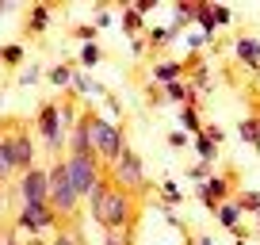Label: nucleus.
<instances>
[{"mask_svg":"<svg viewBox=\"0 0 260 245\" xmlns=\"http://www.w3.org/2000/svg\"><path fill=\"white\" fill-rule=\"evenodd\" d=\"M130 211H134V196H130V192H122V188H115L107 176L100 180L96 192L88 196V215H92V222H96L100 230H107V234L126 230Z\"/></svg>","mask_w":260,"mask_h":245,"instance_id":"f257e3e1","label":"nucleus"},{"mask_svg":"<svg viewBox=\"0 0 260 245\" xmlns=\"http://www.w3.org/2000/svg\"><path fill=\"white\" fill-rule=\"evenodd\" d=\"M50 176V211L61 219V215H73L77 203H81V196H77L73 180H69V165H65V157H57L54 165L46 169Z\"/></svg>","mask_w":260,"mask_h":245,"instance_id":"f03ea898","label":"nucleus"},{"mask_svg":"<svg viewBox=\"0 0 260 245\" xmlns=\"http://www.w3.org/2000/svg\"><path fill=\"white\" fill-rule=\"evenodd\" d=\"M122 149H126V134H122V127L92 111V154H96L100 161L115 165Z\"/></svg>","mask_w":260,"mask_h":245,"instance_id":"7ed1b4c3","label":"nucleus"},{"mask_svg":"<svg viewBox=\"0 0 260 245\" xmlns=\"http://www.w3.org/2000/svg\"><path fill=\"white\" fill-rule=\"evenodd\" d=\"M111 176H115V188H122V192H130V196H138V192H146V165H142V157L134 154V149H122L119 154V161L111 165Z\"/></svg>","mask_w":260,"mask_h":245,"instance_id":"20e7f679","label":"nucleus"},{"mask_svg":"<svg viewBox=\"0 0 260 245\" xmlns=\"http://www.w3.org/2000/svg\"><path fill=\"white\" fill-rule=\"evenodd\" d=\"M39 138L46 142L50 154H61L65 142H69V131H65L61 122V111H57V104H42L39 107Z\"/></svg>","mask_w":260,"mask_h":245,"instance_id":"39448f33","label":"nucleus"},{"mask_svg":"<svg viewBox=\"0 0 260 245\" xmlns=\"http://www.w3.org/2000/svg\"><path fill=\"white\" fill-rule=\"evenodd\" d=\"M65 165H69V180H73L77 196L88 199L92 192H96V184L104 180V172H100V157H65Z\"/></svg>","mask_w":260,"mask_h":245,"instance_id":"423d86ee","label":"nucleus"},{"mask_svg":"<svg viewBox=\"0 0 260 245\" xmlns=\"http://www.w3.org/2000/svg\"><path fill=\"white\" fill-rule=\"evenodd\" d=\"M19 199H23V207H46L50 203V176H46V169L35 165L31 172L19 176Z\"/></svg>","mask_w":260,"mask_h":245,"instance_id":"0eeeda50","label":"nucleus"},{"mask_svg":"<svg viewBox=\"0 0 260 245\" xmlns=\"http://www.w3.org/2000/svg\"><path fill=\"white\" fill-rule=\"evenodd\" d=\"M16 226L23 230V234H31V237H46L50 230L57 226V215L50 211V203L46 207H23L19 219H16Z\"/></svg>","mask_w":260,"mask_h":245,"instance_id":"6e6552de","label":"nucleus"},{"mask_svg":"<svg viewBox=\"0 0 260 245\" xmlns=\"http://www.w3.org/2000/svg\"><path fill=\"white\" fill-rule=\"evenodd\" d=\"M69 157H96L92 154V111H84L69 131Z\"/></svg>","mask_w":260,"mask_h":245,"instance_id":"1a4fd4ad","label":"nucleus"},{"mask_svg":"<svg viewBox=\"0 0 260 245\" xmlns=\"http://www.w3.org/2000/svg\"><path fill=\"white\" fill-rule=\"evenodd\" d=\"M12 142H16V172H31L35 169V138H31V131H12Z\"/></svg>","mask_w":260,"mask_h":245,"instance_id":"9d476101","label":"nucleus"},{"mask_svg":"<svg viewBox=\"0 0 260 245\" xmlns=\"http://www.w3.org/2000/svg\"><path fill=\"white\" fill-rule=\"evenodd\" d=\"M241 207H237V199H222L218 207H214V219L222 222V230H230V234H237V237H245V230H241Z\"/></svg>","mask_w":260,"mask_h":245,"instance_id":"9b49d317","label":"nucleus"},{"mask_svg":"<svg viewBox=\"0 0 260 245\" xmlns=\"http://www.w3.org/2000/svg\"><path fill=\"white\" fill-rule=\"evenodd\" d=\"M234 54H237V62H241L245 69H260V39L256 35H241V39L234 42Z\"/></svg>","mask_w":260,"mask_h":245,"instance_id":"f8f14e48","label":"nucleus"},{"mask_svg":"<svg viewBox=\"0 0 260 245\" xmlns=\"http://www.w3.org/2000/svg\"><path fill=\"white\" fill-rule=\"evenodd\" d=\"M191 19L199 23V35H203L207 42L218 39V23H214V4H195V8H191Z\"/></svg>","mask_w":260,"mask_h":245,"instance_id":"ddd939ff","label":"nucleus"},{"mask_svg":"<svg viewBox=\"0 0 260 245\" xmlns=\"http://www.w3.org/2000/svg\"><path fill=\"white\" fill-rule=\"evenodd\" d=\"M73 88H77V96H88V100H104L107 96V88L100 81H92L84 69H73Z\"/></svg>","mask_w":260,"mask_h":245,"instance_id":"4468645a","label":"nucleus"},{"mask_svg":"<svg viewBox=\"0 0 260 245\" xmlns=\"http://www.w3.org/2000/svg\"><path fill=\"white\" fill-rule=\"evenodd\" d=\"M16 172V142H12V131H4L0 138V184Z\"/></svg>","mask_w":260,"mask_h":245,"instance_id":"2eb2a0df","label":"nucleus"},{"mask_svg":"<svg viewBox=\"0 0 260 245\" xmlns=\"http://www.w3.org/2000/svg\"><path fill=\"white\" fill-rule=\"evenodd\" d=\"M153 81L161 84H176V81H184V62H157L153 66Z\"/></svg>","mask_w":260,"mask_h":245,"instance_id":"dca6fc26","label":"nucleus"},{"mask_svg":"<svg viewBox=\"0 0 260 245\" xmlns=\"http://www.w3.org/2000/svg\"><path fill=\"white\" fill-rule=\"evenodd\" d=\"M165 96H169L172 104L187 107V104H195V100H199V88H195V84H187V81H176V84H165Z\"/></svg>","mask_w":260,"mask_h":245,"instance_id":"f3484780","label":"nucleus"},{"mask_svg":"<svg viewBox=\"0 0 260 245\" xmlns=\"http://www.w3.org/2000/svg\"><path fill=\"white\" fill-rule=\"evenodd\" d=\"M180 131L187 134V138H195V134H203V115H199V107L195 104H187V107H180Z\"/></svg>","mask_w":260,"mask_h":245,"instance_id":"a211bd4d","label":"nucleus"},{"mask_svg":"<svg viewBox=\"0 0 260 245\" xmlns=\"http://www.w3.org/2000/svg\"><path fill=\"white\" fill-rule=\"evenodd\" d=\"M191 146H195V157H199L203 165H214V161H218V154H222V146H214L207 134H195Z\"/></svg>","mask_w":260,"mask_h":245,"instance_id":"6ab92c4d","label":"nucleus"},{"mask_svg":"<svg viewBox=\"0 0 260 245\" xmlns=\"http://www.w3.org/2000/svg\"><path fill=\"white\" fill-rule=\"evenodd\" d=\"M119 23H122V35H126V39H138V35L146 31V19H142V16H138L134 8H122Z\"/></svg>","mask_w":260,"mask_h":245,"instance_id":"aec40b11","label":"nucleus"},{"mask_svg":"<svg viewBox=\"0 0 260 245\" xmlns=\"http://www.w3.org/2000/svg\"><path fill=\"white\" fill-rule=\"evenodd\" d=\"M46 27H50V8L46 4H35V8L27 12V31L39 35V31H46Z\"/></svg>","mask_w":260,"mask_h":245,"instance_id":"412c9836","label":"nucleus"},{"mask_svg":"<svg viewBox=\"0 0 260 245\" xmlns=\"http://www.w3.org/2000/svg\"><path fill=\"white\" fill-rule=\"evenodd\" d=\"M180 39V31L176 27H146V42H153V46H169V42H176Z\"/></svg>","mask_w":260,"mask_h":245,"instance_id":"4be33fe9","label":"nucleus"},{"mask_svg":"<svg viewBox=\"0 0 260 245\" xmlns=\"http://www.w3.org/2000/svg\"><path fill=\"white\" fill-rule=\"evenodd\" d=\"M46 81L54 84V88H73V66H65V62H61V66H54L46 73Z\"/></svg>","mask_w":260,"mask_h":245,"instance_id":"5701e85b","label":"nucleus"},{"mask_svg":"<svg viewBox=\"0 0 260 245\" xmlns=\"http://www.w3.org/2000/svg\"><path fill=\"white\" fill-rule=\"evenodd\" d=\"M100 57H104V46H100V42H84L77 62H81V69H96V66H100Z\"/></svg>","mask_w":260,"mask_h":245,"instance_id":"b1692460","label":"nucleus"},{"mask_svg":"<svg viewBox=\"0 0 260 245\" xmlns=\"http://www.w3.org/2000/svg\"><path fill=\"white\" fill-rule=\"evenodd\" d=\"M237 134H241V142H249V146L256 149V157H260V131H256V119H241V122H237Z\"/></svg>","mask_w":260,"mask_h":245,"instance_id":"393cba45","label":"nucleus"},{"mask_svg":"<svg viewBox=\"0 0 260 245\" xmlns=\"http://www.w3.org/2000/svg\"><path fill=\"white\" fill-rule=\"evenodd\" d=\"M23 42H8V46H0V62H8V66H19L23 62Z\"/></svg>","mask_w":260,"mask_h":245,"instance_id":"a878e982","label":"nucleus"},{"mask_svg":"<svg viewBox=\"0 0 260 245\" xmlns=\"http://www.w3.org/2000/svg\"><path fill=\"white\" fill-rule=\"evenodd\" d=\"M237 207H241V211H252V215H256V211H260V192H256V188H245L241 196H237Z\"/></svg>","mask_w":260,"mask_h":245,"instance_id":"bb28decb","label":"nucleus"},{"mask_svg":"<svg viewBox=\"0 0 260 245\" xmlns=\"http://www.w3.org/2000/svg\"><path fill=\"white\" fill-rule=\"evenodd\" d=\"M39 81H42V66H39V62L23 66V73H19V84H23V88H31V84H39Z\"/></svg>","mask_w":260,"mask_h":245,"instance_id":"cd10ccee","label":"nucleus"},{"mask_svg":"<svg viewBox=\"0 0 260 245\" xmlns=\"http://www.w3.org/2000/svg\"><path fill=\"white\" fill-rule=\"evenodd\" d=\"M207 176H211V165H203V161L187 165V180H191V188H195V184H203Z\"/></svg>","mask_w":260,"mask_h":245,"instance_id":"c85d7f7f","label":"nucleus"},{"mask_svg":"<svg viewBox=\"0 0 260 245\" xmlns=\"http://www.w3.org/2000/svg\"><path fill=\"white\" fill-rule=\"evenodd\" d=\"M161 196H165V203H180V184L176 180H161Z\"/></svg>","mask_w":260,"mask_h":245,"instance_id":"c756f323","label":"nucleus"},{"mask_svg":"<svg viewBox=\"0 0 260 245\" xmlns=\"http://www.w3.org/2000/svg\"><path fill=\"white\" fill-rule=\"evenodd\" d=\"M57 111H61V122H65V131H73V122L81 119V111H77L73 104H57Z\"/></svg>","mask_w":260,"mask_h":245,"instance_id":"7c9ffc66","label":"nucleus"},{"mask_svg":"<svg viewBox=\"0 0 260 245\" xmlns=\"http://www.w3.org/2000/svg\"><path fill=\"white\" fill-rule=\"evenodd\" d=\"M203 134L214 142V146H222V142H226V131H222L218 122H203Z\"/></svg>","mask_w":260,"mask_h":245,"instance_id":"2f4dec72","label":"nucleus"},{"mask_svg":"<svg viewBox=\"0 0 260 245\" xmlns=\"http://www.w3.org/2000/svg\"><path fill=\"white\" fill-rule=\"evenodd\" d=\"M180 39H184V46L191 50V54H195V50H203V46H207V39H203L199 31H187V35H180Z\"/></svg>","mask_w":260,"mask_h":245,"instance_id":"473e14b6","label":"nucleus"},{"mask_svg":"<svg viewBox=\"0 0 260 245\" xmlns=\"http://www.w3.org/2000/svg\"><path fill=\"white\" fill-rule=\"evenodd\" d=\"M77 39H81V42H96V35H100V27L96 23H84V27H77Z\"/></svg>","mask_w":260,"mask_h":245,"instance_id":"72a5a7b5","label":"nucleus"},{"mask_svg":"<svg viewBox=\"0 0 260 245\" xmlns=\"http://www.w3.org/2000/svg\"><path fill=\"white\" fill-rule=\"evenodd\" d=\"M104 104H107V111H111V122H119V119H122V104H119V100L111 96V92L104 96Z\"/></svg>","mask_w":260,"mask_h":245,"instance_id":"f704fd0d","label":"nucleus"},{"mask_svg":"<svg viewBox=\"0 0 260 245\" xmlns=\"http://www.w3.org/2000/svg\"><path fill=\"white\" fill-rule=\"evenodd\" d=\"M230 19H234V12H230L226 4H214V23H218V27H226Z\"/></svg>","mask_w":260,"mask_h":245,"instance_id":"c9c22d12","label":"nucleus"},{"mask_svg":"<svg viewBox=\"0 0 260 245\" xmlns=\"http://www.w3.org/2000/svg\"><path fill=\"white\" fill-rule=\"evenodd\" d=\"M169 146H172V149H184V146H191V138H187L184 131H172V134H169Z\"/></svg>","mask_w":260,"mask_h":245,"instance_id":"e433bc0d","label":"nucleus"},{"mask_svg":"<svg viewBox=\"0 0 260 245\" xmlns=\"http://www.w3.org/2000/svg\"><path fill=\"white\" fill-rule=\"evenodd\" d=\"M115 23V12H107V8H96V27H111Z\"/></svg>","mask_w":260,"mask_h":245,"instance_id":"4c0bfd02","label":"nucleus"},{"mask_svg":"<svg viewBox=\"0 0 260 245\" xmlns=\"http://www.w3.org/2000/svg\"><path fill=\"white\" fill-rule=\"evenodd\" d=\"M146 46H149V42H146V35H138V39H130V54H146Z\"/></svg>","mask_w":260,"mask_h":245,"instance_id":"58836bf2","label":"nucleus"},{"mask_svg":"<svg viewBox=\"0 0 260 245\" xmlns=\"http://www.w3.org/2000/svg\"><path fill=\"white\" fill-rule=\"evenodd\" d=\"M153 8H157V0H138V4H134V12H138L142 19H146V16H149Z\"/></svg>","mask_w":260,"mask_h":245,"instance_id":"ea45409f","label":"nucleus"},{"mask_svg":"<svg viewBox=\"0 0 260 245\" xmlns=\"http://www.w3.org/2000/svg\"><path fill=\"white\" fill-rule=\"evenodd\" d=\"M16 8H19L16 0H0V16H8V12H16Z\"/></svg>","mask_w":260,"mask_h":245,"instance_id":"a19ab883","label":"nucleus"},{"mask_svg":"<svg viewBox=\"0 0 260 245\" xmlns=\"http://www.w3.org/2000/svg\"><path fill=\"white\" fill-rule=\"evenodd\" d=\"M195 245H218V241H214L211 234H199V237H195Z\"/></svg>","mask_w":260,"mask_h":245,"instance_id":"79ce46f5","label":"nucleus"},{"mask_svg":"<svg viewBox=\"0 0 260 245\" xmlns=\"http://www.w3.org/2000/svg\"><path fill=\"white\" fill-rule=\"evenodd\" d=\"M0 245H23V241H16V237H0Z\"/></svg>","mask_w":260,"mask_h":245,"instance_id":"37998d69","label":"nucleus"},{"mask_svg":"<svg viewBox=\"0 0 260 245\" xmlns=\"http://www.w3.org/2000/svg\"><path fill=\"white\" fill-rule=\"evenodd\" d=\"M104 245H126V241H119V237H107V241Z\"/></svg>","mask_w":260,"mask_h":245,"instance_id":"c03bdc74","label":"nucleus"},{"mask_svg":"<svg viewBox=\"0 0 260 245\" xmlns=\"http://www.w3.org/2000/svg\"><path fill=\"white\" fill-rule=\"evenodd\" d=\"M237 245H249V241H245V237H237Z\"/></svg>","mask_w":260,"mask_h":245,"instance_id":"a18cd8bd","label":"nucleus"},{"mask_svg":"<svg viewBox=\"0 0 260 245\" xmlns=\"http://www.w3.org/2000/svg\"><path fill=\"white\" fill-rule=\"evenodd\" d=\"M252 219H256V226H260V211H256V215H252Z\"/></svg>","mask_w":260,"mask_h":245,"instance_id":"49530a36","label":"nucleus"},{"mask_svg":"<svg viewBox=\"0 0 260 245\" xmlns=\"http://www.w3.org/2000/svg\"><path fill=\"white\" fill-rule=\"evenodd\" d=\"M256 131H260V119H256Z\"/></svg>","mask_w":260,"mask_h":245,"instance_id":"de8ad7c7","label":"nucleus"},{"mask_svg":"<svg viewBox=\"0 0 260 245\" xmlns=\"http://www.w3.org/2000/svg\"><path fill=\"white\" fill-rule=\"evenodd\" d=\"M0 138H4V131H0Z\"/></svg>","mask_w":260,"mask_h":245,"instance_id":"09e8293b","label":"nucleus"}]
</instances>
